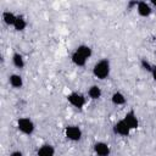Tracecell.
<instances>
[{
	"mask_svg": "<svg viewBox=\"0 0 156 156\" xmlns=\"http://www.w3.org/2000/svg\"><path fill=\"white\" fill-rule=\"evenodd\" d=\"M93 73L99 79L107 78V76L110 74V62L106 58L100 60L98 63H95V66L93 68Z\"/></svg>",
	"mask_w": 156,
	"mask_h": 156,
	"instance_id": "6da1fadb",
	"label": "cell"
},
{
	"mask_svg": "<svg viewBox=\"0 0 156 156\" xmlns=\"http://www.w3.org/2000/svg\"><path fill=\"white\" fill-rule=\"evenodd\" d=\"M18 129L24 134H32L34 132V123L29 118H20L17 122Z\"/></svg>",
	"mask_w": 156,
	"mask_h": 156,
	"instance_id": "7a4b0ae2",
	"label": "cell"
},
{
	"mask_svg": "<svg viewBox=\"0 0 156 156\" xmlns=\"http://www.w3.org/2000/svg\"><path fill=\"white\" fill-rule=\"evenodd\" d=\"M67 99H68L69 104L73 105V106L77 107V108H82V107L84 106V104H85L84 96H83L82 94H79V93H71V94L67 96Z\"/></svg>",
	"mask_w": 156,
	"mask_h": 156,
	"instance_id": "3957f363",
	"label": "cell"
},
{
	"mask_svg": "<svg viewBox=\"0 0 156 156\" xmlns=\"http://www.w3.org/2000/svg\"><path fill=\"white\" fill-rule=\"evenodd\" d=\"M65 134L72 141H77V140H79L82 138V130L76 126H68L65 129Z\"/></svg>",
	"mask_w": 156,
	"mask_h": 156,
	"instance_id": "277c9868",
	"label": "cell"
},
{
	"mask_svg": "<svg viewBox=\"0 0 156 156\" xmlns=\"http://www.w3.org/2000/svg\"><path fill=\"white\" fill-rule=\"evenodd\" d=\"M123 121L127 123V126L130 128V130L136 129V128H138V126H139L138 118H136V116H135V113H134L133 111L127 112V113H126V116H124V118H123Z\"/></svg>",
	"mask_w": 156,
	"mask_h": 156,
	"instance_id": "5b68a950",
	"label": "cell"
},
{
	"mask_svg": "<svg viewBox=\"0 0 156 156\" xmlns=\"http://www.w3.org/2000/svg\"><path fill=\"white\" fill-rule=\"evenodd\" d=\"M113 132L116 133V134H119V135H129V133H130V128L127 126V123L123 121V119H121V121H118L115 126H113Z\"/></svg>",
	"mask_w": 156,
	"mask_h": 156,
	"instance_id": "8992f818",
	"label": "cell"
},
{
	"mask_svg": "<svg viewBox=\"0 0 156 156\" xmlns=\"http://www.w3.org/2000/svg\"><path fill=\"white\" fill-rule=\"evenodd\" d=\"M94 151L98 156H108L110 155V146L104 141H98L94 145Z\"/></svg>",
	"mask_w": 156,
	"mask_h": 156,
	"instance_id": "52a82bcc",
	"label": "cell"
},
{
	"mask_svg": "<svg viewBox=\"0 0 156 156\" xmlns=\"http://www.w3.org/2000/svg\"><path fill=\"white\" fill-rule=\"evenodd\" d=\"M136 11H138V13H139L141 17H147V16H150V13L152 12V7H151V5L147 4V2L140 1V2H138V5H136Z\"/></svg>",
	"mask_w": 156,
	"mask_h": 156,
	"instance_id": "ba28073f",
	"label": "cell"
},
{
	"mask_svg": "<svg viewBox=\"0 0 156 156\" xmlns=\"http://www.w3.org/2000/svg\"><path fill=\"white\" fill-rule=\"evenodd\" d=\"M54 154H55L54 147L51 145H48V144L43 145L38 150V156H54Z\"/></svg>",
	"mask_w": 156,
	"mask_h": 156,
	"instance_id": "9c48e42d",
	"label": "cell"
},
{
	"mask_svg": "<svg viewBox=\"0 0 156 156\" xmlns=\"http://www.w3.org/2000/svg\"><path fill=\"white\" fill-rule=\"evenodd\" d=\"M16 18H17V16H16L13 12L5 11V12L2 13V20H4V22H5L6 24H9V26H13Z\"/></svg>",
	"mask_w": 156,
	"mask_h": 156,
	"instance_id": "30bf717a",
	"label": "cell"
},
{
	"mask_svg": "<svg viewBox=\"0 0 156 156\" xmlns=\"http://www.w3.org/2000/svg\"><path fill=\"white\" fill-rule=\"evenodd\" d=\"M76 51H77L79 55H82L84 58H89V57L91 56V49H90L88 45H79V46L76 49Z\"/></svg>",
	"mask_w": 156,
	"mask_h": 156,
	"instance_id": "8fae6325",
	"label": "cell"
},
{
	"mask_svg": "<svg viewBox=\"0 0 156 156\" xmlns=\"http://www.w3.org/2000/svg\"><path fill=\"white\" fill-rule=\"evenodd\" d=\"M9 80L13 88H21L23 85V80H22V77L20 74H11Z\"/></svg>",
	"mask_w": 156,
	"mask_h": 156,
	"instance_id": "7c38bea8",
	"label": "cell"
},
{
	"mask_svg": "<svg viewBox=\"0 0 156 156\" xmlns=\"http://www.w3.org/2000/svg\"><path fill=\"white\" fill-rule=\"evenodd\" d=\"M111 100H112V102H113L115 105H123V104L126 102V98H124V95H123L122 93H119V91L113 93Z\"/></svg>",
	"mask_w": 156,
	"mask_h": 156,
	"instance_id": "4fadbf2b",
	"label": "cell"
},
{
	"mask_svg": "<svg viewBox=\"0 0 156 156\" xmlns=\"http://www.w3.org/2000/svg\"><path fill=\"white\" fill-rule=\"evenodd\" d=\"M26 26H27V22L24 20V17L23 16H17V18L15 21V24H13V28L16 30H23L26 28Z\"/></svg>",
	"mask_w": 156,
	"mask_h": 156,
	"instance_id": "5bb4252c",
	"label": "cell"
},
{
	"mask_svg": "<svg viewBox=\"0 0 156 156\" xmlns=\"http://www.w3.org/2000/svg\"><path fill=\"white\" fill-rule=\"evenodd\" d=\"M72 62L76 66H84L85 62H87V58H84L82 55H79L77 51H74L73 55H72Z\"/></svg>",
	"mask_w": 156,
	"mask_h": 156,
	"instance_id": "9a60e30c",
	"label": "cell"
},
{
	"mask_svg": "<svg viewBox=\"0 0 156 156\" xmlns=\"http://www.w3.org/2000/svg\"><path fill=\"white\" fill-rule=\"evenodd\" d=\"M88 94H89V96H90L91 99L96 100V99H99V98L101 96V89H100L98 85H93V87L89 88Z\"/></svg>",
	"mask_w": 156,
	"mask_h": 156,
	"instance_id": "2e32d148",
	"label": "cell"
},
{
	"mask_svg": "<svg viewBox=\"0 0 156 156\" xmlns=\"http://www.w3.org/2000/svg\"><path fill=\"white\" fill-rule=\"evenodd\" d=\"M12 62L17 68H22L24 66V61H23V56L21 54H15L12 56Z\"/></svg>",
	"mask_w": 156,
	"mask_h": 156,
	"instance_id": "e0dca14e",
	"label": "cell"
},
{
	"mask_svg": "<svg viewBox=\"0 0 156 156\" xmlns=\"http://www.w3.org/2000/svg\"><path fill=\"white\" fill-rule=\"evenodd\" d=\"M141 66H143V68L146 69V71H150V72H151V69H152V66H151L146 60H141Z\"/></svg>",
	"mask_w": 156,
	"mask_h": 156,
	"instance_id": "ac0fdd59",
	"label": "cell"
},
{
	"mask_svg": "<svg viewBox=\"0 0 156 156\" xmlns=\"http://www.w3.org/2000/svg\"><path fill=\"white\" fill-rule=\"evenodd\" d=\"M151 74L154 77V80L156 82V66H152V69H151Z\"/></svg>",
	"mask_w": 156,
	"mask_h": 156,
	"instance_id": "d6986e66",
	"label": "cell"
},
{
	"mask_svg": "<svg viewBox=\"0 0 156 156\" xmlns=\"http://www.w3.org/2000/svg\"><path fill=\"white\" fill-rule=\"evenodd\" d=\"M10 156H23V154L21 151H13V152H11Z\"/></svg>",
	"mask_w": 156,
	"mask_h": 156,
	"instance_id": "ffe728a7",
	"label": "cell"
},
{
	"mask_svg": "<svg viewBox=\"0 0 156 156\" xmlns=\"http://www.w3.org/2000/svg\"><path fill=\"white\" fill-rule=\"evenodd\" d=\"M151 5H152V6L156 9V1H152V2H151Z\"/></svg>",
	"mask_w": 156,
	"mask_h": 156,
	"instance_id": "44dd1931",
	"label": "cell"
}]
</instances>
